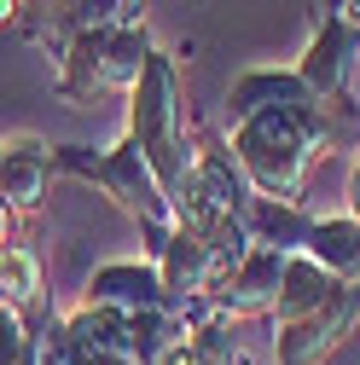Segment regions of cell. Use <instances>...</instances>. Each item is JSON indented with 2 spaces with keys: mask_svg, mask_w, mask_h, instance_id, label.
I'll use <instances>...</instances> for the list:
<instances>
[{
  "mask_svg": "<svg viewBox=\"0 0 360 365\" xmlns=\"http://www.w3.org/2000/svg\"><path fill=\"white\" fill-rule=\"evenodd\" d=\"M233 128V157L250 180L256 197H285V203H302V180L314 168V157L331 151V105L320 93L308 99H285V105H261Z\"/></svg>",
  "mask_w": 360,
  "mask_h": 365,
  "instance_id": "6da1fadb",
  "label": "cell"
},
{
  "mask_svg": "<svg viewBox=\"0 0 360 365\" xmlns=\"http://www.w3.org/2000/svg\"><path fill=\"white\" fill-rule=\"evenodd\" d=\"M128 99H134L128 133H134V145L146 151L157 186H163L169 203H174V192L186 186V174H192V145H186V128H180V87H174V70H169L163 53L146 58L140 81L128 87Z\"/></svg>",
  "mask_w": 360,
  "mask_h": 365,
  "instance_id": "7a4b0ae2",
  "label": "cell"
},
{
  "mask_svg": "<svg viewBox=\"0 0 360 365\" xmlns=\"http://www.w3.org/2000/svg\"><path fill=\"white\" fill-rule=\"evenodd\" d=\"M53 168H64V174H81V180H99V186L146 226V238H151V255L163 250V238L174 232V203H169V192L157 186V174H151V163H146V151L134 145V133L122 145H111V151H87V145H59L53 151Z\"/></svg>",
  "mask_w": 360,
  "mask_h": 365,
  "instance_id": "3957f363",
  "label": "cell"
},
{
  "mask_svg": "<svg viewBox=\"0 0 360 365\" xmlns=\"http://www.w3.org/2000/svg\"><path fill=\"white\" fill-rule=\"evenodd\" d=\"M354 325H360V284H343L320 307L274 325V354H279V365H326V354H337Z\"/></svg>",
  "mask_w": 360,
  "mask_h": 365,
  "instance_id": "277c9868",
  "label": "cell"
},
{
  "mask_svg": "<svg viewBox=\"0 0 360 365\" xmlns=\"http://www.w3.org/2000/svg\"><path fill=\"white\" fill-rule=\"evenodd\" d=\"M279 272H285V250H267V244H250L239 255V267L227 272L209 302L221 307L239 325V319H256V313H274V296H279Z\"/></svg>",
  "mask_w": 360,
  "mask_h": 365,
  "instance_id": "5b68a950",
  "label": "cell"
},
{
  "mask_svg": "<svg viewBox=\"0 0 360 365\" xmlns=\"http://www.w3.org/2000/svg\"><path fill=\"white\" fill-rule=\"evenodd\" d=\"M343 290V279L331 267H320L308 250H285V272H279V296H274V325H285V319H296V313H308V307H320L326 296H337Z\"/></svg>",
  "mask_w": 360,
  "mask_h": 365,
  "instance_id": "8992f818",
  "label": "cell"
},
{
  "mask_svg": "<svg viewBox=\"0 0 360 365\" xmlns=\"http://www.w3.org/2000/svg\"><path fill=\"white\" fill-rule=\"evenodd\" d=\"M87 302H116V307H163V272L157 261H105L94 279H87ZM180 307V302H174Z\"/></svg>",
  "mask_w": 360,
  "mask_h": 365,
  "instance_id": "52a82bcc",
  "label": "cell"
},
{
  "mask_svg": "<svg viewBox=\"0 0 360 365\" xmlns=\"http://www.w3.org/2000/svg\"><path fill=\"white\" fill-rule=\"evenodd\" d=\"M308 226H314V215L302 203H285V197H250V209H244L250 244H267V250H302Z\"/></svg>",
  "mask_w": 360,
  "mask_h": 365,
  "instance_id": "ba28073f",
  "label": "cell"
},
{
  "mask_svg": "<svg viewBox=\"0 0 360 365\" xmlns=\"http://www.w3.org/2000/svg\"><path fill=\"white\" fill-rule=\"evenodd\" d=\"M47 168H53V151L47 145H0V197L12 209H35L41 192H47Z\"/></svg>",
  "mask_w": 360,
  "mask_h": 365,
  "instance_id": "9c48e42d",
  "label": "cell"
},
{
  "mask_svg": "<svg viewBox=\"0 0 360 365\" xmlns=\"http://www.w3.org/2000/svg\"><path fill=\"white\" fill-rule=\"evenodd\" d=\"M320 267H331L343 284H360V220L354 215H331V220H314L308 226V244H302Z\"/></svg>",
  "mask_w": 360,
  "mask_h": 365,
  "instance_id": "30bf717a",
  "label": "cell"
},
{
  "mask_svg": "<svg viewBox=\"0 0 360 365\" xmlns=\"http://www.w3.org/2000/svg\"><path fill=\"white\" fill-rule=\"evenodd\" d=\"M0 302L6 307H35L41 302V261H35V250H24V244L0 250Z\"/></svg>",
  "mask_w": 360,
  "mask_h": 365,
  "instance_id": "8fae6325",
  "label": "cell"
},
{
  "mask_svg": "<svg viewBox=\"0 0 360 365\" xmlns=\"http://www.w3.org/2000/svg\"><path fill=\"white\" fill-rule=\"evenodd\" d=\"M53 348H59L70 365H140V359H128V354H116V348H87V342H64V336H53Z\"/></svg>",
  "mask_w": 360,
  "mask_h": 365,
  "instance_id": "7c38bea8",
  "label": "cell"
},
{
  "mask_svg": "<svg viewBox=\"0 0 360 365\" xmlns=\"http://www.w3.org/2000/svg\"><path fill=\"white\" fill-rule=\"evenodd\" d=\"M349 215L360 220V163H354V174H349Z\"/></svg>",
  "mask_w": 360,
  "mask_h": 365,
  "instance_id": "4fadbf2b",
  "label": "cell"
},
{
  "mask_svg": "<svg viewBox=\"0 0 360 365\" xmlns=\"http://www.w3.org/2000/svg\"><path fill=\"white\" fill-rule=\"evenodd\" d=\"M24 12H18V0H0V29H12Z\"/></svg>",
  "mask_w": 360,
  "mask_h": 365,
  "instance_id": "5bb4252c",
  "label": "cell"
},
{
  "mask_svg": "<svg viewBox=\"0 0 360 365\" xmlns=\"http://www.w3.org/2000/svg\"><path fill=\"white\" fill-rule=\"evenodd\" d=\"M227 365H256V359H250V354H233V359H227Z\"/></svg>",
  "mask_w": 360,
  "mask_h": 365,
  "instance_id": "9a60e30c",
  "label": "cell"
}]
</instances>
